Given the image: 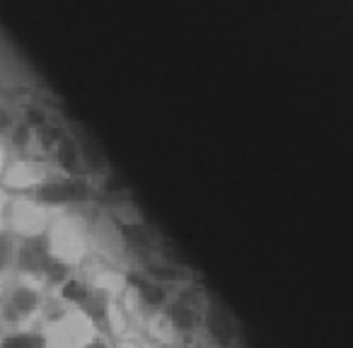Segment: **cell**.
<instances>
[{
    "instance_id": "cell-7",
    "label": "cell",
    "mask_w": 353,
    "mask_h": 348,
    "mask_svg": "<svg viewBox=\"0 0 353 348\" xmlns=\"http://www.w3.org/2000/svg\"><path fill=\"white\" fill-rule=\"evenodd\" d=\"M37 307H39V293L27 288V285H17L6 305V317L10 319V322L25 319V317H30Z\"/></svg>"
},
{
    "instance_id": "cell-17",
    "label": "cell",
    "mask_w": 353,
    "mask_h": 348,
    "mask_svg": "<svg viewBox=\"0 0 353 348\" xmlns=\"http://www.w3.org/2000/svg\"><path fill=\"white\" fill-rule=\"evenodd\" d=\"M44 278H46V283L49 285H59L61 288V283H65V280L70 278V266L65 264V261H61V259H51L49 261V266H46V271H44Z\"/></svg>"
},
{
    "instance_id": "cell-9",
    "label": "cell",
    "mask_w": 353,
    "mask_h": 348,
    "mask_svg": "<svg viewBox=\"0 0 353 348\" xmlns=\"http://www.w3.org/2000/svg\"><path fill=\"white\" fill-rule=\"evenodd\" d=\"M128 280H131V285L136 288V293L141 295V300L148 305V307H162V305L167 303V290L162 283H157V280L148 278L145 274H131L128 276Z\"/></svg>"
},
{
    "instance_id": "cell-3",
    "label": "cell",
    "mask_w": 353,
    "mask_h": 348,
    "mask_svg": "<svg viewBox=\"0 0 353 348\" xmlns=\"http://www.w3.org/2000/svg\"><path fill=\"white\" fill-rule=\"evenodd\" d=\"M78 138L80 147V165H83V174L94 182V179H104L109 174V157L104 152V145L83 126H70Z\"/></svg>"
},
{
    "instance_id": "cell-14",
    "label": "cell",
    "mask_w": 353,
    "mask_h": 348,
    "mask_svg": "<svg viewBox=\"0 0 353 348\" xmlns=\"http://www.w3.org/2000/svg\"><path fill=\"white\" fill-rule=\"evenodd\" d=\"M208 329H211V334L218 338V343H223V346H228V343L232 341V336H235V329H232L230 319L223 317V314L216 312V309L208 314Z\"/></svg>"
},
{
    "instance_id": "cell-1",
    "label": "cell",
    "mask_w": 353,
    "mask_h": 348,
    "mask_svg": "<svg viewBox=\"0 0 353 348\" xmlns=\"http://www.w3.org/2000/svg\"><path fill=\"white\" fill-rule=\"evenodd\" d=\"M27 196L39 206H75L88 203L94 196V187L88 177H51L46 182H37L27 192Z\"/></svg>"
},
{
    "instance_id": "cell-8",
    "label": "cell",
    "mask_w": 353,
    "mask_h": 348,
    "mask_svg": "<svg viewBox=\"0 0 353 348\" xmlns=\"http://www.w3.org/2000/svg\"><path fill=\"white\" fill-rule=\"evenodd\" d=\"M143 274H145L148 278L162 283V285H167V283H182V280L189 278V276L184 274V271L179 269L176 264H172V261H165V259H157V256H150V259L143 264Z\"/></svg>"
},
{
    "instance_id": "cell-13",
    "label": "cell",
    "mask_w": 353,
    "mask_h": 348,
    "mask_svg": "<svg viewBox=\"0 0 353 348\" xmlns=\"http://www.w3.org/2000/svg\"><path fill=\"white\" fill-rule=\"evenodd\" d=\"M0 348H46V338L41 334L15 331L0 341Z\"/></svg>"
},
{
    "instance_id": "cell-4",
    "label": "cell",
    "mask_w": 353,
    "mask_h": 348,
    "mask_svg": "<svg viewBox=\"0 0 353 348\" xmlns=\"http://www.w3.org/2000/svg\"><path fill=\"white\" fill-rule=\"evenodd\" d=\"M51 160H54L56 170L65 177H85L83 174V165H80V147H78V138H75L73 128L68 126V131L61 136V141L54 145V150L49 152Z\"/></svg>"
},
{
    "instance_id": "cell-6",
    "label": "cell",
    "mask_w": 353,
    "mask_h": 348,
    "mask_svg": "<svg viewBox=\"0 0 353 348\" xmlns=\"http://www.w3.org/2000/svg\"><path fill=\"white\" fill-rule=\"evenodd\" d=\"M167 319L172 322V327L179 329V331H192L199 324L196 314V298L192 300L189 293H179L174 303L167 307Z\"/></svg>"
},
{
    "instance_id": "cell-18",
    "label": "cell",
    "mask_w": 353,
    "mask_h": 348,
    "mask_svg": "<svg viewBox=\"0 0 353 348\" xmlns=\"http://www.w3.org/2000/svg\"><path fill=\"white\" fill-rule=\"evenodd\" d=\"M20 121V114L10 102L0 99V138H8V133L12 131V126Z\"/></svg>"
},
{
    "instance_id": "cell-10",
    "label": "cell",
    "mask_w": 353,
    "mask_h": 348,
    "mask_svg": "<svg viewBox=\"0 0 353 348\" xmlns=\"http://www.w3.org/2000/svg\"><path fill=\"white\" fill-rule=\"evenodd\" d=\"M20 121H25L30 128H34V131H39V128H44L46 123L54 121V116H51V112L44 107V104L39 102V99H32V102H25V107L20 109Z\"/></svg>"
},
{
    "instance_id": "cell-15",
    "label": "cell",
    "mask_w": 353,
    "mask_h": 348,
    "mask_svg": "<svg viewBox=\"0 0 353 348\" xmlns=\"http://www.w3.org/2000/svg\"><path fill=\"white\" fill-rule=\"evenodd\" d=\"M90 293H92V290H90L88 283H83L80 278H68L65 283H61V298H63L65 303L78 305V307L90 298Z\"/></svg>"
},
{
    "instance_id": "cell-16",
    "label": "cell",
    "mask_w": 353,
    "mask_h": 348,
    "mask_svg": "<svg viewBox=\"0 0 353 348\" xmlns=\"http://www.w3.org/2000/svg\"><path fill=\"white\" fill-rule=\"evenodd\" d=\"M15 254H17V242L12 237V232L0 230V274L15 261Z\"/></svg>"
},
{
    "instance_id": "cell-5",
    "label": "cell",
    "mask_w": 353,
    "mask_h": 348,
    "mask_svg": "<svg viewBox=\"0 0 353 348\" xmlns=\"http://www.w3.org/2000/svg\"><path fill=\"white\" fill-rule=\"evenodd\" d=\"M117 227H119V232H121V240L126 242V247L131 252H136V254L138 252L145 254V252H152L157 247V235L145 225V223L121 221V223H117Z\"/></svg>"
},
{
    "instance_id": "cell-19",
    "label": "cell",
    "mask_w": 353,
    "mask_h": 348,
    "mask_svg": "<svg viewBox=\"0 0 353 348\" xmlns=\"http://www.w3.org/2000/svg\"><path fill=\"white\" fill-rule=\"evenodd\" d=\"M80 348H109V343L104 341V338H92V341H88L85 346H80Z\"/></svg>"
},
{
    "instance_id": "cell-11",
    "label": "cell",
    "mask_w": 353,
    "mask_h": 348,
    "mask_svg": "<svg viewBox=\"0 0 353 348\" xmlns=\"http://www.w3.org/2000/svg\"><path fill=\"white\" fill-rule=\"evenodd\" d=\"M8 143L15 147L17 152H30L37 145V131L30 128L25 121H17L12 126V131L8 133Z\"/></svg>"
},
{
    "instance_id": "cell-12",
    "label": "cell",
    "mask_w": 353,
    "mask_h": 348,
    "mask_svg": "<svg viewBox=\"0 0 353 348\" xmlns=\"http://www.w3.org/2000/svg\"><path fill=\"white\" fill-rule=\"evenodd\" d=\"M83 312L88 314L90 319H92L97 327H104L107 329L109 327V314H107V300H104V295H99V293H90V298L85 300L83 305Z\"/></svg>"
},
{
    "instance_id": "cell-2",
    "label": "cell",
    "mask_w": 353,
    "mask_h": 348,
    "mask_svg": "<svg viewBox=\"0 0 353 348\" xmlns=\"http://www.w3.org/2000/svg\"><path fill=\"white\" fill-rule=\"evenodd\" d=\"M54 259V252H51V242L49 235H27L17 242V254L15 261L25 274L30 276H44L49 261Z\"/></svg>"
}]
</instances>
